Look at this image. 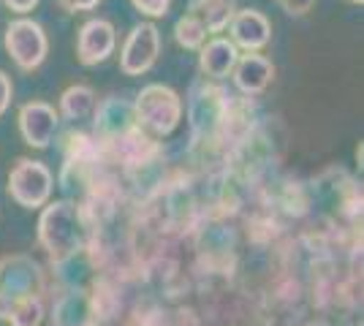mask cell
<instances>
[{
  "mask_svg": "<svg viewBox=\"0 0 364 326\" xmlns=\"http://www.w3.org/2000/svg\"><path fill=\"white\" fill-rule=\"evenodd\" d=\"M38 242L52 261H65L82 245V220L71 202H55L44 210L38 220Z\"/></svg>",
  "mask_w": 364,
  "mask_h": 326,
  "instance_id": "obj_1",
  "label": "cell"
},
{
  "mask_svg": "<svg viewBox=\"0 0 364 326\" xmlns=\"http://www.w3.org/2000/svg\"><path fill=\"white\" fill-rule=\"evenodd\" d=\"M134 120L144 134L168 136L182 120V98L166 85H147L136 95Z\"/></svg>",
  "mask_w": 364,
  "mask_h": 326,
  "instance_id": "obj_2",
  "label": "cell"
},
{
  "mask_svg": "<svg viewBox=\"0 0 364 326\" xmlns=\"http://www.w3.org/2000/svg\"><path fill=\"white\" fill-rule=\"evenodd\" d=\"M3 44H6V52L16 63L19 71H36L49 55V38H46L44 28L28 16H19L14 22H9Z\"/></svg>",
  "mask_w": 364,
  "mask_h": 326,
  "instance_id": "obj_3",
  "label": "cell"
},
{
  "mask_svg": "<svg viewBox=\"0 0 364 326\" xmlns=\"http://www.w3.org/2000/svg\"><path fill=\"white\" fill-rule=\"evenodd\" d=\"M41 291L38 264L28 256H11L0 261V318L6 321L16 299Z\"/></svg>",
  "mask_w": 364,
  "mask_h": 326,
  "instance_id": "obj_4",
  "label": "cell"
},
{
  "mask_svg": "<svg viewBox=\"0 0 364 326\" xmlns=\"http://www.w3.org/2000/svg\"><path fill=\"white\" fill-rule=\"evenodd\" d=\"M9 193L16 204L28 210L44 207L46 199L52 196V171L41 161L19 158L9 174Z\"/></svg>",
  "mask_w": 364,
  "mask_h": 326,
  "instance_id": "obj_5",
  "label": "cell"
},
{
  "mask_svg": "<svg viewBox=\"0 0 364 326\" xmlns=\"http://www.w3.org/2000/svg\"><path fill=\"white\" fill-rule=\"evenodd\" d=\"M161 55V33L152 22H139L131 28L125 44L120 49V68L125 77H141L147 74Z\"/></svg>",
  "mask_w": 364,
  "mask_h": 326,
  "instance_id": "obj_6",
  "label": "cell"
},
{
  "mask_svg": "<svg viewBox=\"0 0 364 326\" xmlns=\"http://www.w3.org/2000/svg\"><path fill=\"white\" fill-rule=\"evenodd\" d=\"M114 47H117V31L114 25L104 19V16H92L87 19L82 28H79V36H76V58L82 65H101L107 63L112 55H114Z\"/></svg>",
  "mask_w": 364,
  "mask_h": 326,
  "instance_id": "obj_7",
  "label": "cell"
},
{
  "mask_svg": "<svg viewBox=\"0 0 364 326\" xmlns=\"http://www.w3.org/2000/svg\"><path fill=\"white\" fill-rule=\"evenodd\" d=\"M60 125L58 109L44 104V101H31L19 109V134L25 144H31L36 150H46Z\"/></svg>",
  "mask_w": 364,
  "mask_h": 326,
  "instance_id": "obj_8",
  "label": "cell"
},
{
  "mask_svg": "<svg viewBox=\"0 0 364 326\" xmlns=\"http://www.w3.org/2000/svg\"><path fill=\"white\" fill-rule=\"evenodd\" d=\"M228 33H231V41L237 44V49L261 52L272 41V22L258 9H237L228 22Z\"/></svg>",
  "mask_w": 364,
  "mask_h": 326,
  "instance_id": "obj_9",
  "label": "cell"
},
{
  "mask_svg": "<svg viewBox=\"0 0 364 326\" xmlns=\"http://www.w3.org/2000/svg\"><path fill=\"white\" fill-rule=\"evenodd\" d=\"M231 77H234V85L240 93L258 95L269 87V82L274 77V65L269 58H264L258 52H247V55H240Z\"/></svg>",
  "mask_w": 364,
  "mask_h": 326,
  "instance_id": "obj_10",
  "label": "cell"
},
{
  "mask_svg": "<svg viewBox=\"0 0 364 326\" xmlns=\"http://www.w3.org/2000/svg\"><path fill=\"white\" fill-rule=\"evenodd\" d=\"M237 60H240V49L231 38L215 36L213 41H204L201 49H198V68H201L204 77L210 79L231 77Z\"/></svg>",
  "mask_w": 364,
  "mask_h": 326,
  "instance_id": "obj_11",
  "label": "cell"
},
{
  "mask_svg": "<svg viewBox=\"0 0 364 326\" xmlns=\"http://www.w3.org/2000/svg\"><path fill=\"white\" fill-rule=\"evenodd\" d=\"M234 11H237L234 0H191V6H188V14L196 16L210 36L226 31Z\"/></svg>",
  "mask_w": 364,
  "mask_h": 326,
  "instance_id": "obj_12",
  "label": "cell"
},
{
  "mask_svg": "<svg viewBox=\"0 0 364 326\" xmlns=\"http://www.w3.org/2000/svg\"><path fill=\"white\" fill-rule=\"evenodd\" d=\"M98 107V98H95V90L87 87V85H71L68 90H63L60 95V112L65 120H87L92 112Z\"/></svg>",
  "mask_w": 364,
  "mask_h": 326,
  "instance_id": "obj_13",
  "label": "cell"
},
{
  "mask_svg": "<svg viewBox=\"0 0 364 326\" xmlns=\"http://www.w3.org/2000/svg\"><path fill=\"white\" fill-rule=\"evenodd\" d=\"M6 321H11V326H38L41 324V321H44V305H41L38 294L16 299L14 305H11V310H9V318H6Z\"/></svg>",
  "mask_w": 364,
  "mask_h": 326,
  "instance_id": "obj_14",
  "label": "cell"
},
{
  "mask_svg": "<svg viewBox=\"0 0 364 326\" xmlns=\"http://www.w3.org/2000/svg\"><path fill=\"white\" fill-rule=\"evenodd\" d=\"M207 36H210V33L204 31V25L191 14L180 16L177 25H174V41H177L182 49H201V44L207 41Z\"/></svg>",
  "mask_w": 364,
  "mask_h": 326,
  "instance_id": "obj_15",
  "label": "cell"
},
{
  "mask_svg": "<svg viewBox=\"0 0 364 326\" xmlns=\"http://www.w3.org/2000/svg\"><path fill=\"white\" fill-rule=\"evenodd\" d=\"M131 6L136 9L139 14L150 16V19H161L168 14L171 0H131Z\"/></svg>",
  "mask_w": 364,
  "mask_h": 326,
  "instance_id": "obj_16",
  "label": "cell"
},
{
  "mask_svg": "<svg viewBox=\"0 0 364 326\" xmlns=\"http://www.w3.org/2000/svg\"><path fill=\"white\" fill-rule=\"evenodd\" d=\"M11 98H14V85L6 71H0V114H6V109L11 107Z\"/></svg>",
  "mask_w": 364,
  "mask_h": 326,
  "instance_id": "obj_17",
  "label": "cell"
},
{
  "mask_svg": "<svg viewBox=\"0 0 364 326\" xmlns=\"http://www.w3.org/2000/svg\"><path fill=\"white\" fill-rule=\"evenodd\" d=\"M280 6H283V11L291 16H304L310 9H313V3L316 0H277Z\"/></svg>",
  "mask_w": 364,
  "mask_h": 326,
  "instance_id": "obj_18",
  "label": "cell"
},
{
  "mask_svg": "<svg viewBox=\"0 0 364 326\" xmlns=\"http://www.w3.org/2000/svg\"><path fill=\"white\" fill-rule=\"evenodd\" d=\"M60 9H65L68 14H79V11H92L101 0H58Z\"/></svg>",
  "mask_w": 364,
  "mask_h": 326,
  "instance_id": "obj_19",
  "label": "cell"
},
{
  "mask_svg": "<svg viewBox=\"0 0 364 326\" xmlns=\"http://www.w3.org/2000/svg\"><path fill=\"white\" fill-rule=\"evenodd\" d=\"M6 3V9H11L14 14H28V11H33L41 0H3Z\"/></svg>",
  "mask_w": 364,
  "mask_h": 326,
  "instance_id": "obj_20",
  "label": "cell"
},
{
  "mask_svg": "<svg viewBox=\"0 0 364 326\" xmlns=\"http://www.w3.org/2000/svg\"><path fill=\"white\" fill-rule=\"evenodd\" d=\"M348 3H353V6H362L364 0H348Z\"/></svg>",
  "mask_w": 364,
  "mask_h": 326,
  "instance_id": "obj_21",
  "label": "cell"
}]
</instances>
